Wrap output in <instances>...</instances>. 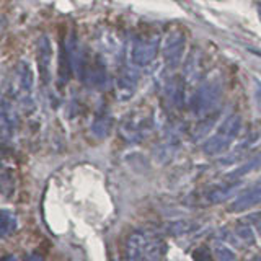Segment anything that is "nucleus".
<instances>
[{"label": "nucleus", "instance_id": "obj_18", "mask_svg": "<svg viewBox=\"0 0 261 261\" xmlns=\"http://www.w3.org/2000/svg\"><path fill=\"white\" fill-rule=\"evenodd\" d=\"M255 93H256V100H258V105H259V110H261V82L256 80V84H255Z\"/></svg>", "mask_w": 261, "mask_h": 261}, {"label": "nucleus", "instance_id": "obj_5", "mask_svg": "<svg viewBox=\"0 0 261 261\" xmlns=\"http://www.w3.org/2000/svg\"><path fill=\"white\" fill-rule=\"evenodd\" d=\"M259 202H261V178L256 183H253L250 188H247V190H245L239 198L230 204L228 211L239 214V212H245V211L258 206Z\"/></svg>", "mask_w": 261, "mask_h": 261}, {"label": "nucleus", "instance_id": "obj_16", "mask_svg": "<svg viewBox=\"0 0 261 261\" xmlns=\"http://www.w3.org/2000/svg\"><path fill=\"white\" fill-rule=\"evenodd\" d=\"M147 261H162L159 242H149V248H147Z\"/></svg>", "mask_w": 261, "mask_h": 261}, {"label": "nucleus", "instance_id": "obj_12", "mask_svg": "<svg viewBox=\"0 0 261 261\" xmlns=\"http://www.w3.org/2000/svg\"><path fill=\"white\" fill-rule=\"evenodd\" d=\"M199 72H201V64H199V57H196L193 54L190 57V61L186 62V69H185V75L190 82H194L196 79H199Z\"/></svg>", "mask_w": 261, "mask_h": 261}, {"label": "nucleus", "instance_id": "obj_11", "mask_svg": "<svg viewBox=\"0 0 261 261\" xmlns=\"http://www.w3.org/2000/svg\"><path fill=\"white\" fill-rule=\"evenodd\" d=\"M212 251H214V256L217 258V261H235L237 259L232 248H228L225 243L216 242L214 247H212Z\"/></svg>", "mask_w": 261, "mask_h": 261}, {"label": "nucleus", "instance_id": "obj_19", "mask_svg": "<svg viewBox=\"0 0 261 261\" xmlns=\"http://www.w3.org/2000/svg\"><path fill=\"white\" fill-rule=\"evenodd\" d=\"M24 261H43V256H41L39 253H31V255Z\"/></svg>", "mask_w": 261, "mask_h": 261}, {"label": "nucleus", "instance_id": "obj_3", "mask_svg": "<svg viewBox=\"0 0 261 261\" xmlns=\"http://www.w3.org/2000/svg\"><path fill=\"white\" fill-rule=\"evenodd\" d=\"M157 49H159L157 36L137 38L133 44V51H130V61L137 67H145V65H149L155 59Z\"/></svg>", "mask_w": 261, "mask_h": 261}, {"label": "nucleus", "instance_id": "obj_1", "mask_svg": "<svg viewBox=\"0 0 261 261\" xmlns=\"http://www.w3.org/2000/svg\"><path fill=\"white\" fill-rule=\"evenodd\" d=\"M240 127H242V119L239 114L228 116L222 124H220L217 133L204 142L202 150L207 155H219L225 152L235 141V137L239 136Z\"/></svg>", "mask_w": 261, "mask_h": 261}, {"label": "nucleus", "instance_id": "obj_13", "mask_svg": "<svg viewBox=\"0 0 261 261\" xmlns=\"http://www.w3.org/2000/svg\"><path fill=\"white\" fill-rule=\"evenodd\" d=\"M16 227V219L12 212L8 211H2V225H0V235L2 237H7L8 233H12Z\"/></svg>", "mask_w": 261, "mask_h": 261}, {"label": "nucleus", "instance_id": "obj_20", "mask_svg": "<svg viewBox=\"0 0 261 261\" xmlns=\"http://www.w3.org/2000/svg\"><path fill=\"white\" fill-rule=\"evenodd\" d=\"M2 261H16V259H15V256H13V255H8V256H4V258H2Z\"/></svg>", "mask_w": 261, "mask_h": 261}, {"label": "nucleus", "instance_id": "obj_23", "mask_svg": "<svg viewBox=\"0 0 261 261\" xmlns=\"http://www.w3.org/2000/svg\"><path fill=\"white\" fill-rule=\"evenodd\" d=\"M253 261H261V256H256L255 259H253Z\"/></svg>", "mask_w": 261, "mask_h": 261}, {"label": "nucleus", "instance_id": "obj_2", "mask_svg": "<svg viewBox=\"0 0 261 261\" xmlns=\"http://www.w3.org/2000/svg\"><path fill=\"white\" fill-rule=\"evenodd\" d=\"M220 93H222V88L217 80L207 82L199 87V90L196 92L193 98V108L198 114H206L212 111L217 106L220 100Z\"/></svg>", "mask_w": 261, "mask_h": 261}, {"label": "nucleus", "instance_id": "obj_21", "mask_svg": "<svg viewBox=\"0 0 261 261\" xmlns=\"http://www.w3.org/2000/svg\"><path fill=\"white\" fill-rule=\"evenodd\" d=\"M258 16H259V21H261V2L258 4Z\"/></svg>", "mask_w": 261, "mask_h": 261}, {"label": "nucleus", "instance_id": "obj_6", "mask_svg": "<svg viewBox=\"0 0 261 261\" xmlns=\"http://www.w3.org/2000/svg\"><path fill=\"white\" fill-rule=\"evenodd\" d=\"M149 240L142 232H134L126 242V261H147Z\"/></svg>", "mask_w": 261, "mask_h": 261}, {"label": "nucleus", "instance_id": "obj_8", "mask_svg": "<svg viewBox=\"0 0 261 261\" xmlns=\"http://www.w3.org/2000/svg\"><path fill=\"white\" fill-rule=\"evenodd\" d=\"M51 61H53V47L47 38H41L38 41V69L41 80L47 84L49 73H51Z\"/></svg>", "mask_w": 261, "mask_h": 261}, {"label": "nucleus", "instance_id": "obj_22", "mask_svg": "<svg viewBox=\"0 0 261 261\" xmlns=\"http://www.w3.org/2000/svg\"><path fill=\"white\" fill-rule=\"evenodd\" d=\"M258 232H259V237H261V222L258 224Z\"/></svg>", "mask_w": 261, "mask_h": 261}, {"label": "nucleus", "instance_id": "obj_4", "mask_svg": "<svg viewBox=\"0 0 261 261\" xmlns=\"http://www.w3.org/2000/svg\"><path fill=\"white\" fill-rule=\"evenodd\" d=\"M183 49H185V35L181 31H171L167 35L165 43H163V57H165V62L170 67H175L179 64L183 56Z\"/></svg>", "mask_w": 261, "mask_h": 261}, {"label": "nucleus", "instance_id": "obj_9", "mask_svg": "<svg viewBox=\"0 0 261 261\" xmlns=\"http://www.w3.org/2000/svg\"><path fill=\"white\" fill-rule=\"evenodd\" d=\"M137 85V72L134 70H124L121 73V77L118 79V92L121 95L122 100L133 96L134 90Z\"/></svg>", "mask_w": 261, "mask_h": 261}, {"label": "nucleus", "instance_id": "obj_17", "mask_svg": "<svg viewBox=\"0 0 261 261\" xmlns=\"http://www.w3.org/2000/svg\"><path fill=\"white\" fill-rule=\"evenodd\" d=\"M193 258H194V261H212L211 253L206 248H198L193 253Z\"/></svg>", "mask_w": 261, "mask_h": 261}, {"label": "nucleus", "instance_id": "obj_15", "mask_svg": "<svg viewBox=\"0 0 261 261\" xmlns=\"http://www.w3.org/2000/svg\"><path fill=\"white\" fill-rule=\"evenodd\" d=\"M2 124H4L5 133L8 129L13 130V126H15V114L13 111H10V106L7 103H4V108H2Z\"/></svg>", "mask_w": 261, "mask_h": 261}, {"label": "nucleus", "instance_id": "obj_10", "mask_svg": "<svg viewBox=\"0 0 261 261\" xmlns=\"http://www.w3.org/2000/svg\"><path fill=\"white\" fill-rule=\"evenodd\" d=\"M261 168V150L255 155V157H251L248 162H245L243 165H240L239 168H235L232 173H228L227 178L228 179H240L243 176H247L250 173H253V171H256Z\"/></svg>", "mask_w": 261, "mask_h": 261}, {"label": "nucleus", "instance_id": "obj_7", "mask_svg": "<svg viewBox=\"0 0 261 261\" xmlns=\"http://www.w3.org/2000/svg\"><path fill=\"white\" fill-rule=\"evenodd\" d=\"M13 87L16 93L20 96L27 98L31 93L33 88V72L28 62H20L15 69V77H13Z\"/></svg>", "mask_w": 261, "mask_h": 261}, {"label": "nucleus", "instance_id": "obj_14", "mask_svg": "<svg viewBox=\"0 0 261 261\" xmlns=\"http://www.w3.org/2000/svg\"><path fill=\"white\" fill-rule=\"evenodd\" d=\"M232 240L233 242H239L242 243L243 247H250V245H253V233L250 228L243 227V228H235L233 230V235H232Z\"/></svg>", "mask_w": 261, "mask_h": 261}]
</instances>
